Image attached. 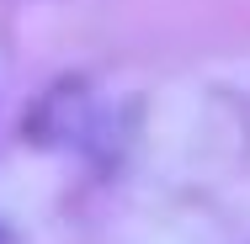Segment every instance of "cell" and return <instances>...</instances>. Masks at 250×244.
Wrapping results in <instances>:
<instances>
[]
</instances>
